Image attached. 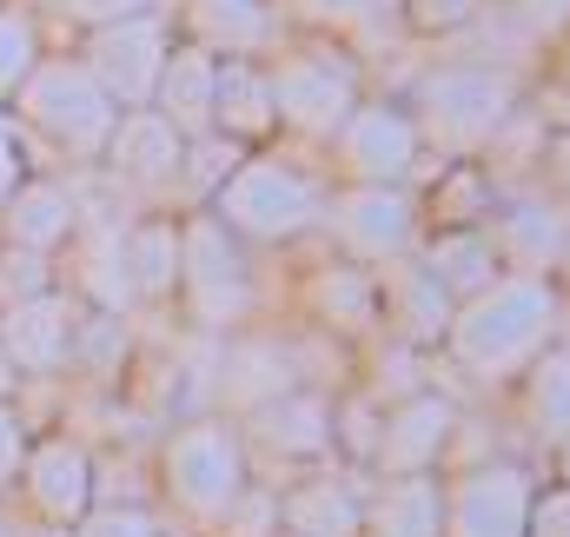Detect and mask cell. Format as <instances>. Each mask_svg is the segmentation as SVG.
Instances as JSON below:
<instances>
[{
    "label": "cell",
    "mask_w": 570,
    "mask_h": 537,
    "mask_svg": "<svg viewBox=\"0 0 570 537\" xmlns=\"http://www.w3.org/2000/svg\"><path fill=\"white\" fill-rule=\"evenodd\" d=\"M544 319H551V292L538 279H518V285H484V299L471 305L464 319V352L478 365H511L524 359L538 339H544Z\"/></svg>",
    "instance_id": "obj_1"
},
{
    "label": "cell",
    "mask_w": 570,
    "mask_h": 537,
    "mask_svg": "<svg viewBox=\"0 0 570 537\" xmlns=\"http://www.w3.org/2000/svg\"><path fill=\"white\" fill-rule=\"evenodd\" d=\"M27 114L73 153H94L114 139V100L100 94V80L87 67H47L27 80Z\"/></svg>",
    "instance_id": "obj_2"
},
{
    "label": "cell",
    "mask_w": 570,
    "mask_h": 537,
    "mask_svg": "<svg viewBox=\"0 0 570 537\" xmlns=\"http://www.w3.org/2000/svg\"><path fill=\"white\" fill-rule=\"evenodd\" d=\"M419 107H425L431 134H444L451 146H471L511 114V80L491 67H438L419 87Z\"/></svg>",
    "instance_id": "obj_3"
},
{
    "label": "cell",
    "mask_w": 570,
    "mask_h": 537,
    "mask_svg": "<svg viewBox=\"0 0 570 537\" xmlns=\"http://www.w3.org/2000/svg\"><path fill=\"white\" fill-rule=\"evenodd\" d=\"M219 213H226L233 226L259 233V240H285V233L312 226V213H318V193H312V186H305L292 166L259 159V166H239V179L219 193Z\"/></svg>",
    "instance_id": "obj_4"
},
{
    "label": "cell",
    "mask_w": 570,
    "mask_h": 537,
    "mask_svg": "<svg viewBox=\"0 0 570 537\" xmlns=\"http://www.w3.org/2000/svg\"><path fill=\"white\" fill-rule=\"evenodd\" d=\"M94 80H100V94L114 100H146V94H159V74H166V47H159V27L153 20H114L100 40H94V67H87Z\"/></svg>",
    "instance_id": "obj_5"
},
{
    "label": "cell",
    "mask_w": 570,
    "mask_h": 537,
    "mask_svg": "<svg viewBox=\"0 0 570 537\" xmlns=\"http://www.w3.org/2000/svg\"><path fill=\"white\" fill-rule=\"evenodd\" d=\"M266 87H273V114L292 127H338V114L352 107V74L338 60H292Z\"/></svg>",
    "instance_id": "obj_6"
},
{
    "label": "cell",
    "mask_w": 570,
    "mask_h": 537,
    "mask_svg": "<svg viewBox=\"0 0 570 537\" xmlns=\"http://www.w3.org/2000/svg\"><path fill=\"white\" fill-rule=\"evenodd\" d=\"M412 153H419V134H412V120L405 114H392V107H365V114H352L345 120V166L358 173V179H399L405 166H412Z\"/></svg>",
    "instance_id": "obj_7"
},
{
    "label": "cell",
    "mask_w": 570,
    "mask_h": 537,
    "mask_svg": "<svg viewBox=\"0 0 570 537\" xmlns=\"http://www.w3.org/2000/svg\"><path fill=\"white\" fill-rule=\"evenodd\" d=\"M332 219H338V240L352 246V253H365V260H385V253H399L405 240H412V206L385 186H358V193H345L338 206H332Z\"/></svg>",
    "instance_id": "obj_8"
},
{
    "label": "cell",
    "mask_w": 570,
    "mask_h": 537,
    "mask_svg": "<svg viewBox=\"0 0 570 537\" xmlns=\"http://www.w3.org/2000/svg\"><path fill=\"white\" fill-rule=\"evenodd\" d=\"M179 266L199 285L206 312H219V292H226V305L239 312V299H246V285H239V253H233V240H226L219 219H193V233L179 240Z\"/></svg>",
    "instance_id": "obj_9"
},
{
    "label": "cell",
    "mask_w": 570,
    "mask_h": 537,
    "mask_svg": "<svg viewBox=\"0 0 570 537\" xmlns=\"http://www.w3.org/2000/svg\"><path fill=\"white\" fill-rule=\"evenodd\" d=\"M173 478H179L186 505L219 511V505L233 498V485H239V458H233V445H226L219 431H193V438L173 451Z\"/></svg>",
    "instance_id": "obj_10"
},
{
    "label": "cell",
    "mask_w": 570,
    "mask_h": 537,
    "mask_svg": "<svg viewBox=\"0 0 570 537\" xmlns=\"http://www.w3.org/2000/svg\"><path fill=\"white\" fill-rule=\"evenodd\" d=\"M179 159H186V139H179V127L166 114H134V120L114 127V166L127 179H146L153 186V179L179 173Z\"/></svg>",
    "instance_id": "obj_11"
},
{
    "label": "cell",
    "mask_w": 570,
    "mask_h": 537,
    "mask_svg": "<svg viewBox=\"0 0 570 537\" xmlns=\"http://www.w3.org/2000/svg\"><path fill=\"white\" fill-rule=\"evenodd\" d=\"M159 94H166V120H173L179 134H206V127H213V94H219L213 53H199V47L173 53L166 74H159Z\"/></svg>",
    "instance_id": "obj_12"
},
{
    "label": "cell",
    "mask_w": 570,
    "mask_h": 537,
    "mask_svg": "<svg viewBox=\"0 0 570 537\" xmlns=\"http://www.w3.org/2000/svg\"><path fill=\"white\" fill-rule=\"evenodd\" d=\"M524 531V478L518 471H491L464 485L458 505V537H518Z\"/></svg>",
    "instance_id": "obj_13"
},
{
    "label": "cell",
    "mask_w": 570,
    "mask_h": 537,
    "mask_svg": "<svg viewBox=\"0 0 570 537\" xmlns=\"http://www.w3.org/2000/svg\"><path fill=\"white\" fill-rule=\"evenodd\" d=\"M0 345H7L20 365H53V359L67 352V305H60V299H27V305H13Z\"/></svg>",
    "instance_id": "obj_14"
},
{
    "label": "cell",
    "mask_w": 570,
    "mask_h": 537,
    "mask_svg": "<svg viewBox=\"0 0 570 537\" xmlns=\"http://www.w3.org/2000/svg\"><path fill=\"white\" fill-rule=\"evenodd\" d=\"M7 226H13V240H20L27 253H47V246L73 226V206H67L60 186H27V193H13V206H7Z\"/></svg>",
    "instance_id": "obj_15"
},
{
    "label": "cell",
    "mask_w": 570,
    "mask_h": 537,
    "mask_svg": "<svg viewBox=\"0 0 570 537\" xmlns=\"http://www.w3.org/2000/svg\"><path fill=\"white\" fill-rule=\"evenodd\" d=\"M193 20L206 40H219L226 53H246V47H266L273 33V13L259 0H193Z\"/></svg>",
    "instance_id": "obj_16"
},
{
    "label": "cell",
    "mask_w": 570,
    "mask_h": 537,
    "mask_svg": "<svg viewBox=\"0 0 570 537\" xmlns=\"http://www.w3.org/2000/svg\"><path fill=\"white\" fill-rule=\"evenodd\" d=\"M213 120H226V127H239V134L273 127V87H266V74H253V67H219Z\"/></svg>",
    "instance_id": "obj_17"
},
{
    "label": "cell",
    "mask_w": 570,
    "mask_h": 537,
    "mask_svg": "<svg viewBox=\"0 0 570 537\" xmlns=\"http://www.w3.org/2000/svg\"><path fill=\"white\" fill-rule=\"evenodd\" d=\"M431 279L438 285H458V292H484L491 285V246L484 233H458V240H438L431 246Z\"/></svg>",
    "instance_id": "obj_18"
},
{
    "label": "cell",
    "mask_w": 570,
    "mask_h": 537,
    "mask_svg": "<svg viewBox=\"0 0 570 537\" xmlns=\"http://www.w3.org/2000/svg\"><path fill=\"white\" fill-rule=\"evenodd\" d=\"M127 260H120V272L140 285V292H159V285H173V272H179V240L166 233V226H140L127 246H120Z\"/></svg>",
    "instance_id": "obj_19"
},
{
    "label": "cell",
    "mask_w": 570,
    "mask_h": 537,
    "mask_svg": "<svg viewBox=\"0 0 570 537\" xmlns=\"http://www.w3.org/2000/svg\"><path fill=\"white\" fill-rule=\"evenodd\" d=\"M33 485H40V505L47 511H80L87 505V465H80V451H40V465H33Z\"/></svg>",
    "instance_id": "obj_20"
},
{
    "label": "cell",
    "mask_w": 570,
    "mask_h": 537,
    "mask_svg": "<svg viewBox=\"0 0 570 537\" xmlns=\"http://www.w3.org/2000/svg\"><path fill=\"white\" fill-rule=\"evenodd\" d=\"M444 424H451L444 404H412V411L399 418V431H392V438H399V445H392V465H419L425 451H438V431H444Z\"/></svg>",
    "instance_id": "obj_21"
},
{
    "label": "cell",
    "mask_w": 570,
    "mask_h": 537,
    "mask_svg": "<svg viewBox=\"0 0 570 537\" xmlns=\"http://www.w3.org/2000/svg\"><path fill=\"white\" fill-rule=\"evenodd\" d=\"M399 299H405V325H412L419 339L444 325V285H438L431 272H405V279H399Z\"/></svg>",
    "instance_id": "obj_22"
},
{
    "label": "cell",
    "mask_w": 570,
    "mask_h": 537,
    "mask_svg": "<svg viewBox=\"0 0 570 537\" xmlns=\"http://www.w3.org/2000/svg\"><path fill=\"white\" fill-rule=\"evenodd\" d=\"M431 525H438V498H431L425 485H405L385 505V537H431Z\"/></svg>",
    "instance_id": "obj_23"
},
{
    "label": "cell",
    "mask_w": 570,
    "mask_h": 537,
    "mask_svg": "<svg viewBox=\"0 0 570 537\" xmlns=\"http://www.w3.org/2000/svg\"><path fill=\"white\" fill-rule=\"evenodd\" d=\"M511 246H524V253L538 246V260H551V253L564 246L558 213H551V206H518V213H511Z\"/></svg>",
    "instance_id": "obj_24"
},
{
    "label": "cell",
    "mask_w": 570,
    "mask_h": 537,
    "mask_svg": "<svg viewBox=\"0 0 570 537\" xmlns=\"http://www.w3.org/2000/svg\"><path fill=\"white\" fill-rule=\"evenodd\" d=\"M33 67V33L20 13H0V87H20Z\"/></svg>",
    "instance_id": "obj_25"
},
{
    "label": "cell",
    "mask_w": 570,
    "mask_h": 537,
    "mask_svg": "<svg viewBox=\"0 0 570 537\" xmlns=\"http://www.w3.org/2000/svg\"><path fill=\"white\" fill-rule=\"evenodd\" d=\"M538 418L558 424V431H570V352L538 372Z\"/></svg>",
    "instance_id": "obj_26"
},
{
    "label": "cell",
    "mask_w": 570,
    "mask_h": 537,
    "mask_svg": "<svg viewBox=\"0 0 570 537\" xmlns=\"http://www.w3.org/2000/svg\"><path fill=\"white\" fill-rule=\"evenodd\" d=\"M40 253H13V260H0V299H13V305H27V299H47V279H40Z\"/></svg>",
    "instance_id": "obj_27"
},
{
    "label": "cell",
    "mask_w": 570,
    "mask_h": 537,
    "mask_svg": "<svg viewBox=\"0 0 570 537\" xmlns=\"http://www.w3.org/2000/svg\"><path fill=\"white\" fill-rule=\"evenodd\" d=\"M266 424H279V431H292L285 445H318V431H325V418H318L312 404H298V399H279L273 411H266Z\"/></svg>",
    "instance_id": "obj_28"
},
{
    "label": "cell",
    "mask_w": 570,
    "mask_h": 537,
    "mask_svg": "<svg viewBox=\"0 0 570 537\" xmlns=\"http://www.w3.org/2000/svg\"><path fill=\"white\" fill-rule=\"evenodd\" d=\"M292 518L312 525V531H332V537L352 531V505L345 498H305V505H292Z\"/></svg>",
    "instance_id": "obj_29"
},
{
    "label": "cell",
    "mask_w": 570,
    "mask_h": 537,
    "mask_svg": "<svg viewBox=\"0 0 570 537\" xmlns=\"http://www.w3.org/2000/svg\"><path fill=\"white\" fill-rule=\"evenodd\" d=\"M464 13H478V0H412V20L419 27H458Z\"/></svg>",
    "instance_id": "obj_30"
},
{
    "label": "cell",
    "mask_w": 570,
    "mask_h": 537,
    "mask_svg": "<svg viewBox=\"0 0 570 537\" xmlns=\"http://www.w3.org/2000/svg\"><path fill=\"white\" fill-rule=\"evenodd\" d=\"M365 299H372V285H365V279H352V272H338V279L325 285V305H332V312H352V319H358V312H365Z\"/></svg>",
    "instance_id": "obj_31"
},
{
    "label": "cell",
    "mask_w": 570,
    "mask_h": 537,
    "mask_svg": "<svg viewBox=\"0 0 570 537\" xmlns=\"http://www.w3.org/2000/svg\"><path fill=\"white\" fill-rule=\"evenodd\" d=\"M80 20H140L146 0H67Z\"/></svg>",
    "instance_id": "obj_32"
},
{
    "label": "cell",
    "mask_w": 570,
    "mask_h": 537,
    "mask_svg": "<svg viewBox=\"0 0 570 537\" xmlns=\"http://www.w3.org/2000/svg\"><path fill=\"white\" fill-rule=\"evenodd\" d=\"M538 537H570V498H558V505L538 511Z\"/></svg>",
    "instance_id": "obj_33"
},
{
    "label": "cell",
    "mask_w": 570,
    "mask_h": 537,
    "mask_svg": "<svg viewBox=\"0 0 570 537\" xmlns=\"http://www.w3.org/2000/svg\"><path fill=\"white\" fill-rule=\"evenodd\" d=\"M87 537H146V525H140V518H127V511H120V518H100V525H94Z\"/></svg>",
    "instance_id": "obj_34"
},
{
    "label": "cell",
    "mask_w": 570,
    "mask_h": 537,
    "mask_svg": "<svg viewBox=\"0 0 570 537\" xmlns=\"http://www.w3.org/2000/svg\"><path fill=\"white\" fill-rule=\"evenodd\" d=\"M13 458H20V438H13V424H7V411H0V478L13 471Z\"/></svg>",
    "instance_id": "obj_35"
},
{
    "label": "cell",
    "mask_w": 570,
    "mask_h": 537,
    "mask_svg": "<svg viewBox=\"0 0 570 537\" xmlns=\"http://www.w3.org/2000/svg\"><path fill=\"white\" fill-rule=\"evenodd\" d=\"M20 179V166H13V146H7V127H0V193Z\"/></svg>",
    "instance_id": "obj_36"
}]
</instances>
